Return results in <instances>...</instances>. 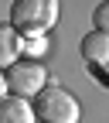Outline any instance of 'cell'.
Instances as JSON below:
<instances>
[{
    "mask_svg": "<svg viewBox=\"0 0 109 123\" xmlns=\"http://www.w3.org/2000/svg\"><path fill=\"white\" fill-rule=\"evenodd\" d=\"M82 58L89 65H109V31H89L82 38Z\"/></svg>",
    "mask_w": 109,
    "mask_h": 123,
    "instance_id": "cell-4",
    "label": "cell"
},
{
    "mask_svg": "<svg viewBox=\"0 0 109 123\" xmlns=\"http://www.w3.org/2000/svg\"><path fill=\"white\" fill-rule=\"evenodd\" d=\"M21 51H24V38L10 24H0V68H10L14 62H21Z\"/></svg>",
    "mask_w": 109,
    "mask_h": 123,
    "instance_id": "cell-5",
    "label": "cell"
},
{
    "mask_svg": "<svg viewBox=\"0 0 109 123\" xmlns=\"http://www.w3.org/2000/svg\"><path fill=\"white\" fill-rule=\"evenodd\" d=\"M92 17H96V31H109V0H102Z\"/></svg>",
    "mask_w": 109,
    "mask_h": 123,
    "instance_id": "cell-7",
    "label": "cell"
},
{
    "mask_svg": "<svg viewBox=\"0 0 109 123\" xmlns=\"http://www.w3.org/2000/svg\"><path fill=\"white\" fill-rule=\"evenodd\" d=\"M61 4L58 0H14L10 7V27L21 38L27 34H44L48 27H55Z\"/></svg>",
    "mask_w": 109,
    "mask_h": 123,
    "instance_id": "cell-1",
    "label": "cell"
},
{
    "mask_svg": "<svg viewBox=\"0 0 109 123\" xmlns=\"http://www.w3.org/2000/svg\"><path fill=\"white\" fill-rule=\"evenodd\" d=\"M34 110H31V103L21 99V96H7L0 99V123H34Z\"/></svg>",
    "mask_w": 109,
    "mask_h": 123,
    "instance_id": "cell-6",
    "label": "cell"
},
{
    "mask_svg": "<svg viewBox=\"0 0 109 123\" xmlns=\"http://www.w3.org/2000/svg\"><path fill=\"white\" fill-rule=\"evenodd\" d=\"M31 110H34V116L41 123H79L82 120L79 99H75L68 89H61V86H44L34 96Z\"/></svg>",
    "mask_w": 109,
    "mask_h": 123,
    "instance_id": "cell-2",
    "label": "cell"
},
{
    "mask_svg": "<svg viewBox=\"0 0 109 123\" xmlns=\"http://www.w3.org/2000/svg\"><path fill=\"white\" fill-rule=\"evenodd\" d=\"M10 92H7V79H4V72H0V99H7Z\"/></svg>",
    "mask_w": 109,
    "mask_h": 123,
    "instance_id": "cell-8",
    "label": "cell"
},
{
    "mask_svg": "<svg viewBox=\"0 0 109 123\" xmlns=\"http://www.w3.org/2000/svg\"><path fill=\"white\" fill-rule=\"evenodd\" d=\"M7 79V92L10 96H38V92L48 86V68L41 65V62H14V65L4 72Z\"/></svg>",
    "mask_w": 109,
    "mask_h": 123,
    "instance_id": "cell-3",
    "label": "cell"
}]
</instances>
